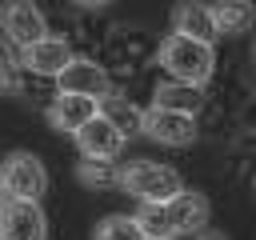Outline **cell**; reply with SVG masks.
<instances>
[{
    "label": "cell",
    "instance_id": "obj_1",
    "mask_svg": "<svg viewBox=\"0 0 256 240\" xmlns=\"http://www.w3.org/2000/svg\"><path fill=\"white\" fill-rule=\"evenodd\" d=\"M156 60L176 76V84H188V88H204L212 80V48L204 44H192L184 36H164L160 48H156Z\"/></svg>",
    "mask_w": 256,
    "mask_h": 240
},
{
    "label": "cell",
    "instance_id": "obj_2",
    "mask_svg": "<svg viewBox=\"0 0 256 240\" xmlns=\"http://www.w3.org/2000/svg\"><path fill=\"white\" fill-rule=\"evenodd\" d=\"M120 188L132 192L140 204H168L184 192V180L176 168L168 164H152V160H136L128 168H120Z\"/></svg>",
    "mask_w": 256,
    "mask_h": 240
},
{
    "label": "cell",
    "instance_id": "obj_3",
    "mask_svg": "<svg viewBox=\"0 0 256 240\" xmlns=\"http://www.w3.org/2000/svg\"><path fill=\"white\" fill-rule=\"evenodd\" d=\"M0 188H4L8 200H32V204H40V196L48 192V172H44L40 156H32L24 148L8 152V160L0 168Z\"/></svg>",
    "mask_w": 256,
    "mask_h": 240
},
{
    "label": "cell",
    "instance_id": "obj_4",
    "mask_svg": "<svg viewBox=\"0 0 256 240\" xmlns=\"http://www.w3.org/2000/svg\"><path fill=\"white\" fill-rule=\"evenodd\" d=\"M140 132L156 144L168 148H188L196 140V116L184 112H168V108H144L140 112Z\"/></svg>",
    "mask_w": 256,
    "mask_h": 240
},
{
    "label": "cell",
    "instance_id": "obj_5",
    "mask_svg": "<svg viewBox=\"0 0 256 240\" xmlns=\"http://www.w3.org/2000/svg\"><path fill=\"white\" fill-rule=\"evenodd\" d=\"M48 220L32 200H4L0 204V240H44Z\"/></svg>",
    "mask_w": 256,
    "mask_h": 240
},
{
    "label": "cell",
    "instance_id": "obj_6",
    "mask_svg": "<svg viewBox=\"0 0 256 240\" xmlns=\"http://www.w3.org/2000/svg\"><path fill=\"white\" fill-rule=\"evenodd\" d=\"M0 28H4V36H8L20 52L32 48V44H40V40L48 36L40 8H32L28 0H12V4H4V8H0Z\"/></svg>",
    "mask_w": 256,
    "mask_h": 240
},
{
    "label": "cell",
    "instance_id": "obj_7",
    "mask_svg": "<svg viewBox=\"0 0 256 240\" xmlns=\"http://www.w3.org/2000/svg\"><path fill=\"white\" fill-rule=\"evenodd\" d=\"M56 84H60L64 96H88V100H104V96L112 92L108 72H104L100 64H92V60H76V56L64 64V72L56 76Z\"/></svg>",
    "mask_w": 256,
    "mask_h": 240
},
{
    "label": "cell",
    "instance_id": "obj_8",
    "mask_svg": "<svg viewBox=\"0 0 256 240\" xmlns=\"http://www.w3.org/2000/svg\"><path fill=\"white\" fill-rule=\"evenodd\" d=\"M164 216H168L172 240H176V236H196V232L208 228V200H204L200 192H188V188H184L176 200L164 204Z\"/></svg>",
    "mask_w": 256,
    "mask_h": 240
},
{
    "label": "cell",
    "instance_id": "obj_9",
    "mask_svg": "<svg viewBox=\"0 0 256 240\" xmlns=\"http://www.w3.org/2000/svg\"><path fill=\"white\" fill-rule=\"evenodd\" d=\"M72 136H76L84 160H112V156L124 148V136H120L108 120H100V116H92V120H88L84 128H76Z\"/></svg>",
    "mask_w": 256,
    "mask_h": 240
},
{
    "label": "cell",
    "instance_id": "obj_10",
    "mask_svg": "<svg viewBox=\"0 0 256 240\" xmlns=\"http://www.w3.org/2000/svg\"><path fill=\"white\" fill-rule=\"evenodd\" d=\"M172 32L184 36V40H192V44H204V48H212L220 40L204 4H180V8H172Z\"/></svg>",
    "mask_w": 256,
    "mask_h": 240
},
{
    "label": "cell",
    "instance_id": "obj_11",
    "mask_svg": "<svg viewBox=\"0 0 256 240\" xmlns=\"http://www.w3.org/2000/svg\"><path fill=\"white\" fill-rule=\"evenodd\" d=\"M68 60H72L68 44H64L60 36H44L40 44L24 48V60H20V64H28V68H32L36 76H60Z\"/></svg>",
    "mask_w": 256,
    "mask_h": 240
},
{
    "label": "cell",
    "instance_id": "obj_12",
    "mask_svg": "<svg viewBox=\"0 0 256 240\" xmlns=\"http://www.w3.org/2000/svg\"><path fill=\"white\" fill-rule=\"evenodd\" d=\"M96 116V100H88V96H56L52 100V108H48V124L52 128H60V132H76V128H84L88 120Z\"/></svg>",
    "mask_w": 256,
    "mask_h": 240
},
{
    "label": "cell",
    "instance_id": "obj_13",
    "mask_svg": "<svg viewBox=\"0 0 256 240\" xmlns=\"http://www.w3.org/2000/svg\"><path fill=\"white\" fill-rule=\"evenodd\" d=\"M252 4H244V0H224V4H212L208 8V20H212V28H216V36H240V32H248L252 28Z\"/></svg>",
    "mask_w": 256,
    "mask_h": 240
},
{
    "label": "cell",
    "instance_id": "obj_14",
    "mask_svg": "<svg viewBox=\"0 0 256 240\" xmlns=\"http://www.w3.org/2000/svg\"><path fill=\"white\" fill-rule=\"evenodd\" d=\"M96 116L108 120L120 136H136V132H140V108H136L132 100L116 96V92H108L104 100H96Z\"/></svg>",
    "mask_w": 256,
    "mask_h": 240
},
{
    "label": "cell",
    "instance_id": "obj_15",
    "mask_svg": "<svg viewBox=\"0 0 256 240\" xmlns=\"http://www.w3.org/2000/svg\"><path fill=\"white\" fill-rule=\"evenodd\" d=\"M204 104V92L200 88H188V84H160L156 88V100L152 108H168V112H184V116H196V108Z\"/></svg>",
    "mask_w": 256,
    "mask_h": 240
},
{
    "label": "cell",
    "instance_id": "obj_16",
    "mask_svg": "<svg viewBox=\"0 0 256 240\" xmlns=\"http://www.w3.org/2000/svg\"><path fill=\"white\" fill-rule=\"evenodd\" d=\"M76 176L88 188H120V168L112 160H80L76 164Z\"/></svg>",
    "mask_w": 256,
    "mask_h": 240
},
{
    "label": "cell",
    "instance_id": "obj_17",
    "mask_svg": "<svg viewBox=\"0 0 256 240\" xmlns=\"http://www.w3.org/2000/svg\"><path fill=\"white\" fill-rule=\"evenodd\" d=\"M132 220L140 224L144 240H172V232H168V216H164V204H144Z\"/></svg>",
    "mask_w": 256,
    "mask_h": 240
},
{
    "label": "cell",
    "instance_id": "obj_18",
    "mask_svg": "<svg viewBox=\"0 0 256 240\" xmlns=\"http://www.w3.org/2000/svg\"><path fill=\"white\" fill-rule=\"evenodd\" d=\"M96 240H144V232L132 216H104L96 224Z\"/></svg>",
    "mask_w": 256,
    "mask_h": 240
},
{
    "label": "cell",
    "instance_id": "obj_19",
    "mask_svg": "<svg viewBox=\"0 0 256 240\" xmlns=\"http://www.w3.org/2000/svg\"><path fill=\"white\" fill-rule=\"evenodd\" d=\"M0 96H20V60L0 40Z\"/></svg>",
    "mask_w": 256,
    "mask_h": 240
},
{
    "label": "cell",
    "instance_id": "obj_20",
    "mask_svg": "<svg viewBox=\"0 0 256 240\" xmlns=\"http://www.w3.org/2000/svg\"><path fill=\"white\" fill-rule=\"evenodd\" d=\"M192 240H224V236H220V232H208V228H204V232H196Z\"/></svg>",
    "mask_w": 256,
    "mask_h": 240
},
{
    "label": "cell",
    "instance_id": "obj_21",
    "mask_svg": "<svg viewBox=\"0 0 256 240\" xmlns=\"http://www.w3.org/2000/svg\"><path fill=\"white\" fill-rule=\"evenodd\" d=\"M4 200H8V196H4V188H0V204H4Z\"/></svg>",
    "mask_w": 256,
    "mask_h": 240
}]
</instances>
